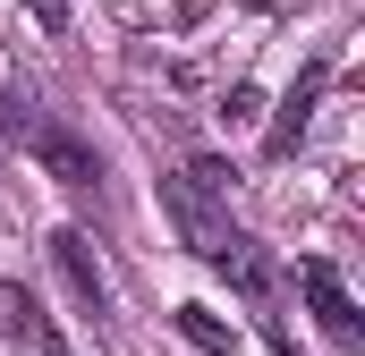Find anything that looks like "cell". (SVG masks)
<instances>
[{
  "label": "cell",
  "mask_w": 365,
  "mask_h": 356,
  "mask_svg": "<svg viewBox=\"0 0 365 356\" xmlns=\"http://www.w3.org/2000/svg\"><path fill=\"white\" fill-rule=\"evenodd\" d=\"M9 136L43 162V178H60V187H77V195L102 187V153H93V136H77L68 119H51L26 85H9Z\"/></svg>",
  "instance_id": "6da1fadb"
},
{
  "label": "cell",
  "mask_w": 365,
  "mask_h": 356,
  "mask_svg": "<svg viewBox=\"0 0 365 356\" xmlns=\"http://www.w3.org/2000/svg\"><path fill=\"white\" fill-rule=\"evenodd\" d=\"M297 297H306V314L323 323V340H331V348H349V356L365 348V314H357V297L340 288V271L323 263V255H306V263H297Z\"/></svg>",
  "instance_id": "7a4b0ae2"
},
{
  "label": "cell",
  "mask_w": 365,
  "mask_h": 356,
  "mask_svg": "<svg viewBox=\"0 0 365 356\" xmlns=\"http://www.w3.org/2000/svg\"><path fill=\"white\" fill-rule=\"evenodd\" d=\"M323 93H331V51H314V60L297 68V85L280 93L272 127H264V162H289V153H297V136H306V119L323 110Z\"/></svg>",
  "instance_id": "3957f363"
},
{
  "label": "cell",
  "mask_w": 365,
  "mask_h": 356,
  "mask_svg": "<svg viewBox=\"0 0 365 356\" xmlns=\"http://www.w3.org/2000/svg\"><path fill=\"white\" fill-rule=\"evenodd\" d=\"M204 263L221 271V280H230L238 297H255V305L272 314V297H280V271H272V255H264V246H255V238H247L238 221H230V229H221V238L204 246Z\"/></svg>",
  "instance_id": "277c9868"
},
{
  "label": "cell",
  "mask_w": 365,
  "mask_h": 356,
  "mask_svg": "<svg viewBox=\"0 0 365 356\" xmlns=\"http://www.w3.org/2000/svg\"><path fill=\"white\" fill-rule=\"evenodd\" d=\"M51 263H60V280L77 288L86 314H110V280H102V263H93V238H86V229H51Z\"/></svg>",
  "instance_id": "5b68a950"
},
{
  "label": "cell",
  "mask_w": 365,
  "mask_h": 356,
  "mask_svg": "<svg viewBox=\"0 0 365 356\" xmlns=\"http://www.w3.org/2000/svg\"><path fill=\"white\" fill-rule=\"evenodd\" d=\"M179 340H187V348H204V356H238V331H230L212 305H179Z\"/></svg>",
  "instance_id": "8992f818"
},
{
  "label": "cell",
  "mask_w": 365,
  "mask_h": 356,
  "mask_svg": "<svg viewBox=\"0 0 365 356\" xmlns=\"http://www.w3.org/2000/svg\"><path fill=\"white\" fill-rule=\"evenodd\" d=\"M43 331V297L26 280H0V340H34Z\"/></svg>",
  "instance_id": "52a82bcc"
},
{
  "label": "cell",
  "mask_w": 365,
  "mask_h": 356,
  "mask_svg": "<svg viewBox=\"0 0 365 356\" xmlns=\"http://www.w3.org/2000/svg\"><path fill=\"white\" fill-rule=\"evenodd\" d=\"M255 102H264V93H255V85H230V93H221V119L238 127V119H255Z\"/></svg>",
  "instance_id": "ba28073f"
},
{
  "label": "cell",
  "mask_w": 365,
  "mask_h": 356,
  "mask_svg": "<svg viewBox=\"0 0 365 356\" xmlns=\"http://www.w3.org/2000/svg\"><path fill=\"white\" fill-rule=\"evenodd\" d=\"M26 9H34V26H43V34H68V0H26Z\"/></svg>",
  "instance_id": "9c48e42d"
},
{
  "label": "cell",
  "mask_w": 365,
  "mask_h": 356,
  "mask_svg": "<svg viewBox=\"0 0 365 356\" xmlns=\"http://www.w3.org/2000/svg\"><path fill=\"white\" fill-rule=\"evenodd\" d=\"M34 348H43V356H68V340H60V331L43 323V331H34Z\"/></svg>",
  "instance_id": "30bf717a"
}]
</instances>
